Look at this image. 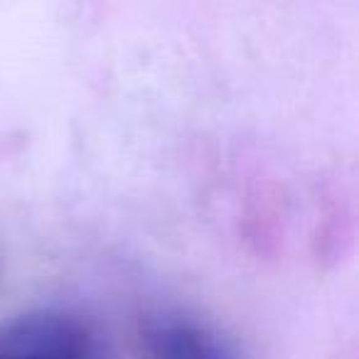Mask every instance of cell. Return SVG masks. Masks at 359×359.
Returning a JSON list of instances; mask_svg holds the SVG:
<instances>
[{
  "label": "cell",
  "mask_w": 359,
  "mask_h": 359,
  "mask_svg": "<svg viewBox=\"0 0 359 359\" xmlns=\"http://www.w3.org/2000/svg\"><path fill=\"white\" fill-rule=\"evenodd\" d=\"M143 359H236L231 347L207 325L180 315H160L140 330Z\"/></svg>",
  "instance_id": "6da1fadb"
}]
</instances>
